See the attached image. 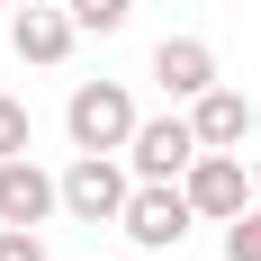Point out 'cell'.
<instances>
[{"label":"cell","instance_id":"obj_1","mask_svg":"<svg viewBox=\"0 0 261 261\" xmlns=\"http://www.w3.org/2000/svg\"><path fill=\"white\" fill-rule=\"evenodd\" d=\"M135 99H126V81H81L72 99H63V135H72V153H126L135 144Z\"/></svg>","mask_w":261,"mask_h":261},{"label":"cell","instance_id":"obj_2","mask_svg":"<svg viewBox=\"0 0 261 261\" xmlns=\"http://www.w3.org/2000/svg\"><path fill=\"white\" fill-rule=\"evenodd\" d=\"M63 180V216L81 225H117L135 198V171H117V153H72V171H54Z\"/></svg>","mask_w":261,"mask_h":261},{"label":"cell","instance_id":"obj_3","mask_svg":"<svg viewBox=\"0 0 261 261\" xmlns=\"http://www.w3.org/2000/svg\"><path fill=\"white\" fill-rule=\"evenodd\" d=\"M144 252H171V243L198 225V207H189V189L180 180H135V198H126V216H117Z\"/></svg>","mask_w":261,"mask_h":261},{"label":"cell","instance_id":"obj_4","mask_svg":"<svg viewBox=\"0 0 261 261\" xmlns=\"http://www.w3.org/2000/svg\"><path fill=\"white\" fill-rule=\"evenodd\" d=\"M198 153H207V144H198L189 117H144L135 144H126V171H135V180H189V162H198Z\"/></svg>","mask_w":261,"mask_h":261},{"label":"cell","instance_id":"obj_5","mask_svg":"<svg viewBox=\"0 0 261 261\" xmlns=\"http://www.w3.org/2000/svg\"><path fill=\"white\" fill-rule=\"evenodd\" d=\"M180 189H189V207L207 216V225H234V216L252 207V171H243V153H198Z\"/></svg>","mask_w":261,"mask_h":261},{"label":"cell","instance_id":"obj_6","mask_svg":"<svg viewBox=\"0 0 261 261\" xmlns=\"http://www.w3.org/2000/svg\"><path fill=\"white\" fill-rule=\"evenodd\" d=\"M54 207H63V180L54 171H36L27 153L0 162V225H45Z\"/></svg>","mask_w":261,"mask_h":261},{"label":"cell","instance_id":"obj_7","mask_svg":"<svg viewBox=\"0 0 261 261\" xmlns=\"http://www.w3.org/2000/svg\"><path fill=\"white\" fill-rule=\"evenodd\" d=\"M189 126H198V144H207V153H243V135H252L261 117H252V99H243V90L207 81V90L189 99Z\"/></svg>","mask_w":261,"mask_h":261},{"label":"cell","instance_id":"obj_8","mask_svg":"<svg viewBox=\"0 0 261 261\" xmlns=\"http://www.w3.org/2000/svg\"><path fill=\"white\" fill-rule=\"evenodd\" d=\"M72 36H81L72 9H36V0H27L18 18H9V54H18V63H63V54H72Z\"/></svg>","mask_w":261,"mask_h":261},{"label":"cell","instance_id":"obj_9","mask_svg":"<svg viewBox=\"0 0 261 261\" xmlns=\"http://www.w3.org/2000/svg\"><path fill=\"white\" fill-rule=\"evenodd\" d=\"M153 81L171 90V99H198V90L216 81V45L207 36H162L153 45Z\"/></svg>","mask_w":261,"mask_h":261},{"label":"cell","instance_id":"obj_10","mask_svg":"<svg viewBox=\"0 0 261 261\" xmlns=\"http://www.w3.org/2000/svg\"><path fill=\"white\" fill-rule=\"evenodd\" d=\"M27 144H36V117H27V99H9V90H0V162L27 153Z\"/></svg>","mask_w":261,"mask_h":261},{"label":"cell","instance_id":"obj_11","mask_svg":"<svg viewBox=\"0 0 261 261\" xmlns=\"http://www.w3.org/2000/svg\"><path fill=\"white\" fill-rule=\"evenodd\" d=\"M225 261H261V198L234 216V225H225Z\"/></svg>","mask_w":261,"mask_h":261},{"label":"cell","instance_id":"obj_12","mask_svg":"<svg viewBox=\"0 0 261 261\" xmlns=\"http://www.w3.org/2000/svg\"><path fill=\"white\" fill-rule=\"evenodd\" d=\"M72 18L90 27V36H108V27H126V18H135V0H72Z\"/></svg>","mask_w":261,"mask_h":261},{"label":"cell","instance_id":"obj_13","mask_svg":"<svg viewBox=\"0 0 261 261\" xmlns=\"http://www.w3.org/2000/svg\"><path fill=\"white\" fill-rule=\"evenodd\" d=\"M0 261H45V243H36V225H0Z\"/></svg>","mask_w":261,"mask_h":261},{"label":"cell","instance_id":"obj_14","mask_svg":"<svg viewBox=\"0 0 261 261\" xmlns=\"http://www.w3.org/2000/svg\"><path fill=\"white\" fill-rule=\"evenodd\" d=\"M252 189H261V153H252Z\"/></svg>","mask_w":261,"mask_h":261},{"label":"cell","instance_id":"obj_15","mask_svg":"<svg viewBox=\"0 0 261 261\" xmlns=\"http://www.w3.org/2000/svg\"><path fill=\"white\" fill-rule=\"evenodd\" d=\"M0 9H27V0H0Z\"/></svg>","mask_w":261,"mask_h":261}]
</instances>
